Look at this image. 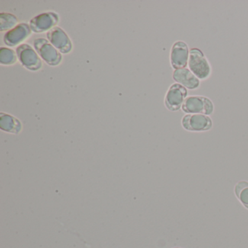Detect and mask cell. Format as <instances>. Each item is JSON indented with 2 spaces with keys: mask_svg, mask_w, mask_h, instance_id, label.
Masks as SVG:
<instances>
[{
  "mask_svg": "<svg viewBox=\"0 0 248 248\" xmlns=\"http://www.w3.org/2000/svg\"><path fill=\"white\" fill-rule=\"evenodd\" d=\"M59 21L57 15L52 13L43 14L33 18L30 22V28L34 32L40 33L47 31L54 27Z\"/></svg>",
  "mask_w": 248,
  "mask_h": 248,
  "instance_id": "obj_9",
  "label": "cell"
},
{
  "mask_svg": "<svg viewBox=\"0 0 248 248\" xmlns=\"http://www.w3.org/2000/svg\"><path fill=\"white\" fill-rule=\"evenodd\" d=\"M16 61L15 53L10 49L2 48L0 53V62L2 64H13Z\"/></svg>",
  "mask_w": 248,
  "mask_h": 248,
  "instance_id": "obj_14",
  "label": "cell"
},
{
  "mask_svg": "<svg viewBox=\"0 0 248 248\" xmlns=\"http://www.w3.org/2000/svg\"><path fill=\"white\" fill-rule=\"evenodd\" d=\"M0 18H1V30L2 31L11 28L17 22L16 18L11 14H2L0 16Z\"/></svg>",
  "mask_w": 248,
  "mask_h": 248,
  "instance_id": "obj_15",
  "label": "cell"
},
{
  "mask_svg": "<svg viewBox=\"0 0 248 248\" xmlns=\"http://www.w3.org/2000/svg\"><path fill=\"white\" fill-rule=\"evenodd\" d=\"M0 127L3 131L13 134H18L22 129V124L19 120H17L9 114L1 113L0 115Z\"/></svg>",
  "mask_w": 248,
  "mask_h": 248,
  "instance_id": "obj_12",
  "label": "cell"
},
{
  "mask_svg": "<svg viewBox=\"0 0 248 248\" xmlns=\"http://www.w3.org/2000/svg\"><path fill=\"white\" fill-rule=\"evenodd\" d=\"M183 111L187 114H201L210 115L214 111V105L209 98L200 95L187 97L181 107Z\"/></svg>",
  "mask_w": 248,
  "mask_h": 248,
  "instance_id": "obj_2",
  "label": "cell"
},
{
  "mask_svg": "<svg viewBox=\"0 0 248 248\" xmlns=\"http://www.w3.org/2000/svg\"><path fill=\"white\" fill-rule=\"evenodd\" d=\"M189 58V50L186 43L175 42L171 48L170 63L175 69H184L187 66Z\"/></svg>",
  "mask_w": 248,
  "mask_h": 248,
  "instance_id": "obj_7",
  "label": "cell"
},
{
  "mask_svg": "<svg viewBox=\"0 0 248 248\" xmlns=\"http://www.w3.org/2000/svg\"><path fill=\"white\" fill-rule=\"evenodd\" d=\"M234 193L242 205L248 210V182L240 181L234 186Z\"/></svg>",
  "mask_w": 248,
  "mask_h": 248,
  "instance_id": "obj_13",
  "label": "cell"
},
{
  "mask_svg": "<svg viewBox=\"0 0 248 248\" xmlns=\"http://www.w3.org/2000/svg\"><path fill=\"white\" fill-rule=\"evenodd\" d=\"M16 50L20 62L27 69L36 71L42 67L41 60L31 46L27 44L21 45Z\"/></svg>",
  "mask_w": 248,
  "mask_h": 248,
  "instance_id": "obj_6",
  "label": "cell"
},
{
  "mask_svg": "<svg viewBox=\"0 0 248 248\" xmlns=\"http://www.w3.org/2000/svg\"><path fill=\"white\" fill-rule=\"evenodd\" d=\"M183 127L191 132H204L213 127V122L209 116L201 114H188L181 120Z\"/></svg>",
  "mask_w": 248,
  "mask_h": 248,
  "instance_id": "obj_3",
  "label": "cell"
},
{
  "mask_svg": "<svg viewBox=\"0 0 248 248\" xmlns=\"http://www.w3.org/2000/svg\"><path fill=\"white\" fill-rule=\"evenodd\" d=\"M49 41L61 52L67 53L72 50V43L66 33L59 27H54L47 33Z\"/></svg>",
  "mask_w": 248,
  "mask_h": 248,
  "instance_id": "obj_8",
  "label": "cell"
},
{
  "mask_svg": "<svg viewBox=\"0 0 248 248\" xmlns=\"http://www.w3.org/2000/svg\"><path fill=\"white\" fill-rule=\"evenodd\" d=\"M174 80L177 83L189 90H195L200 87V81L189 69H175L172 75Z\"/></svg>",
  "mask_w": 248,
  "mask_h": 248,
  "instance_id": "obj_10",
  "label": "cell"
},
{
  "mask_svg": "<svg viewBox=\"0 0 248 248\" xmlns=\"http://www.w3.org/2000/svg\"><path fill=\"white\" fill-rule=\"evenodd\" d=\"M34 45L37 53L46 63L50 66H56L60 63L62 55L46 39H37L34 41Z\"/></svg>",
  "mask_w": 248,
  "mask_h": 248,
  "instance_id": "obj_5",
  "label": "cell"
},
{
  "mask_svg": "<svg viewBox=\"0 0 248 248\" xmlns=\"http://www.w3.org/2000/svg\"><path fill=\"white\" fill-rule=\"evenodd\" d=\"M31 34V30L27 24H21L5 34L4 40L8 46H14L24 41Z\"/></svg>",
  "mask_w": 248,
  "mask_h": 248,
  "instance_id": "obj_11",
  "label": "cell"
},
{
  "mask_svg": "<svg viewBox=\"0 0 248 248\" xmlns=\"http://www.w3.org/2000/svg\"><path fill=\"white\" fill-rule=\"evenodd\" d=\"M188 64L189 70L200 80H205L210 78L211 75V66L201 50L197 48L191 49Z\"/></svg>",
  "mask_w": 248,
  "mask_h": 248,
  "instance_id": "obj_1",
  "label": "cell"
},
{
  "mask_svg": "<svg viewBox=\"0 0 248 248\" xmlns=\"http://www.w3.org/2000/svg\"><path fill=\"white\" fill-rule=\"evenodd\" d=\"M187 90L178 83L172 84L165 95V104L170 111H178L187 98Z\"/></svg>",
  "mask_w": 248,
  "mask_h": 248,
  "instance_id": "obj_4",
  "label": "cell"
},
{
  "mask_svg": "<svg viewBox=\"0 0 248 248\" xmlns=\"http://www.w3.org/2000/svg\"></svg>",
  "mask_w": 248,
  "mask_h": 248,
  "instance_id": "obj_16",
  "label": "cell"
}]
</instances>
